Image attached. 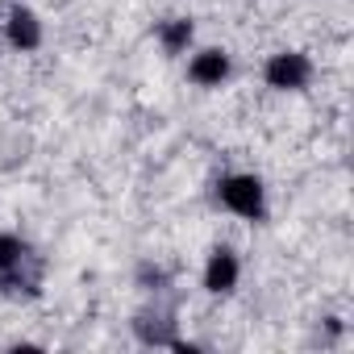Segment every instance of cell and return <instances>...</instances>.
Listing matches in <instances>:
<instances>
[{
  "instance_id": "7",
  "label": "cell",
  "mask_w": 354,
  "mask_h": 354,
  "mask_svg": "<svg viewBox=\"0 0 354 354\" xmlns=\"http://www.w3.org/2000/svg\"><path fill=\"white\" fill-rule=\"evenodd\" d=\"M21 259V242L17 238H0V267H13Z\"/></svg>"
},
{
  "instance_id": "2",
  "label": "cell",
  "mask_w": 354,
  "mask_h": 354,
  "mask_svg": "<svg viewBox=\"0 0 354 354\" xmlns=\"http://www.w3.org/2000/svg\"><path fill=\"white\" fill-rule=\"evenodd\" d=\"M267 80H271V88H300L308 80V63L300 55H275L267 63Z\"/></svg>"
},
{
  "instance_id": "4",
  "label": "cell",
  "mask_w": 354,
  "mask_h": 354,
  "mask_svg": "<svg viewBox=\"0 0 354 354\" xmlns=\"http://www.w3.org/2000/svg\"><path fill=\"white\" fill-rule=\"evenodd\" d=\"M225 71H230V59L221 50H205V55L192 59V80L196 84H221Z\"/></svg>"
},
{
  "instance_id": "3",
  "label": "cell",
  "mask_w": 354,
  "mask_h": 354,
  "mask_svg": "<svg viewBox=\"0 0 354 354\" xmlns=\"http://www.w3.org/2000/svg\"><path fill=\"white\" fill-rule=\"evenodd\" d=\"M234 283H238V259L230 250H217L213 263H209V271H205V288L209 292H230Z\"/></svg>"
},
{
  "instance_id": "5",
  "label": "cell",
  "mask_w": 354,
  "mask_h": 354,
  "mask_svg": "<svg viewBox=\"0 0 354 354\" xmlns=\"http://www.w3.org/2000/svg\"><path fill=\"white\" fill-rule=\"evenodd\" d=\"M9 38H13V46L34 50V46H38V38H42L38 17H34V13H13V21H9Z\"/></svg>"
},
{
  "instance_id": "1",
  "label": "cell",
  "mask_w": 354,
  "mask_h": 354,
  "mask_svg": "<svg viewBox=\"0 0 354 354\" xmlns=\"http://www.w3.org/2000/svg\"><path fill=\"white\" fill-rule=\"evenodd\" d=\"M221 201L238 217H259L263 213V184L254 175H234V180H225V188H221Z\"/></svg>"
},
{
  "instance_id": "6",
  "label": "cell",
  "mask_w": 354,
  "mask_h": 354,
  "mask_svg": "<svg viewBox=\"0 0 354 354\" xmlns=\"http://www.w3.org/2000/svg\"><path fill=\"white\" fill-rule=\"evenodd\" d=\"M188 38H192V26H188V21H175V26H167V30H162V42H167V50H180V46H188Z\"/></svg>"
}]
</instances>
